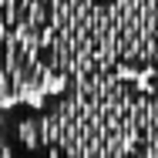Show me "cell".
Returning a JSON list of instances; mask_svg holds the SVG:
<instances>
[{
  "label": "cell",
  "instance_id": "cell-1",
  "mask_svg": "<svg viewBox=\"0 0 158 158\" xmlns=\"http://www.w3.org/2000/svg\"><path fill=\"white\" fill-rule=\"evenodd\" d=\"M54 158H158V74H94L47 88Z\"/></svg>",
  "mask_w": 158,
  "mask_h": 158
},
{
  "label": "cell",
  "instance_id": "cell-2",
  "mask_svg": "<svg viewBox=\"0 0 158 158\" xmlns=\"http://www.w3.org/2000/svg\"><path fill=\"white\" fill-rule=\"evenodd\" d=\"M0 155L3 158H54V131L40 101H7L0 108Z\"/></svg>",
  "mask_w": 158,
  "mask_h": 158
}]
</instances>
